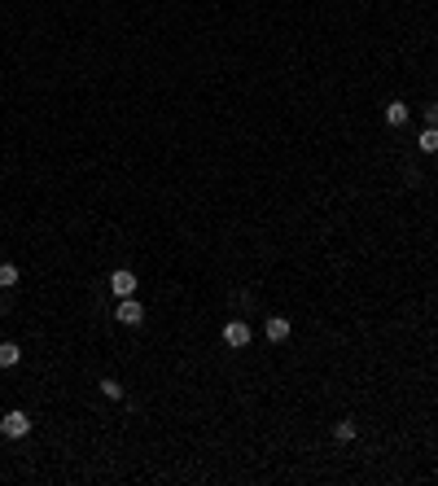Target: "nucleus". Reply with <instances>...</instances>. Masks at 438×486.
<instances>
[{"label": "nucleus", "instance_id": "obj_1", "mask_svg": "<svg viewBox=\"0 0 438 486\" xmlns=\"http://www.w3.org/2000/svg\"><path fill=\"white\" fill-rule=\"evenodd\" d=\"M0 434L9 438V443H18V438H27L31 434V417L22 408H9L5 417H0Z\"/></svg>", "mask_w": 438, "mask_h": 486}, {"label": "nucleus", "instance_id": "obj_2", "mask_svg": "<svg viewBox=\"0 0 438 486\" xmlns=\"http://www.w3.org/2000/svg\"><path fill=\"white\" fill-rule=\"evenodd\" d=\"M219 338H223V346H228V351H245V346L254 342V333H250V324H245V320H228Z\"/></svg>", "mask_w": 438, "mask_h": 486}, {"label": "nucleus", "instance_id": "obj_3", "mask_svg": "<svg viewBox=\"0 0 438 486\" xmlns=\"http://www.w3.org/2000/svg\"><path fill=\"white\" fill-rule=\"evenodd\" d=\"M136 285H140V280H136L132 267H114L110 272V294H114V298H136Z\"/></svg>", "mask_w": 438, "mask_h": 486}, {"label": "nucleus", "instance_id": "obj_4", "mask_svg": "<svg viewBox=\"0 0 438 486\" xmlns=\"http://www.w3.org/2000/svg\"><path fill=\"white\" fill-rule=\"evenodd\" d=\"M145 307H140L136 298H118V307H114V320H118V324H127V329H140V324H145Z\"/></svg>", "mask_w": 438, "mask_h": 486}, {"label": "nucleus", "instance_id": "obj_5", "mask_svg": "<svg viewBox=\"0 0 438 486\" xmlns=\"http://www.w3.org/2000/svg\"><path fill=\"white\" fill-rule=\"evenodd\" d=\"M289 329H294V324H289V316H267V324H263V338L281 346V342L289 338Z\"/></svg>", "mask_w": 438, "mask_h": 486}, {"label": "nucleus", "instance_id": "obj_6", "mask_svg": "<svg viewBox=\"0 0 438 486\" xmlns=\"http://www.w3.org/2000/svg\"><path fill=\"white\" fill-rule=\"evenodd\" d=\"M382 118H386V127H404V123H408V105H404V101H386Z\"/></svg>", "mask_w": 438, "mask_h": 486}, {"label": "nucleus", "instance_id": "obj_7", "mask_svg": "<svg viewBox=\"0 0 438 486\" xmlns=\"http://www.w3.org/2000/svg\"><path fill=\"white\" fill-rule=\"evenodd\" d=\"M333 438H338V443H355V438H360V425H355V417L333 421Z\"/></svg>", "mask_w": 438, "mask_h": 486}, {"label": "nucleus", "instance_id": "obj_8", "mask_svg": "<svg viewBox=\"0 0 438 486\" xmlns=\"http://www.w3.org/2000/svg\"><path fill=\"white\" fill-rule=\"evenodd\" d=\"M22 364V346L18 342H0V368H18Z\"/></svg>", "mask_w": 438, "mask_h": 486}, {"label": "nucleus", "instance_id": "obj_9", "mask_svg": "<svg viewBox=\"0 0 438 486\" xmlns=\"http://www.w3.org/2000/svg\"><path fill=\"white\" fill-rule=\"evenodd\" d=\"M417 149L421 153H438V127H425V132L417 136Z\"/></svg>", "mask_w": 438, "mask_h": 486}, {"label": "nucleus", "instance_id": "obj_10", "mask_svg": "<svg viewBox=\"0 0 438 486\" xmlns=\"http://www.w3.org/2000/svg\"><path fill=\"white\" fill-rule=\"evenodd\" d=\"M18 280H22V276H18V267H14V263H0V289H14Z\"/></svg>", "mask_w": 438, "mask_h": 486}, {"label": "nucleus", "instance_id": "obj_11", "mask_svg": "<svg viewBox=\"0 0 438 486\" xmlns=\"http://www.w3.org/2000/svg\"><path fill=\"white\" fill-rule=\"evenodd\" d=\"M101 395H105V399H114V403H118V399H123V386H118V382H114V377H101Z\"/></svg>", "mask_w": 438, "mask_h": 486}, {"label": "nucleus", "instance_id": "obj_12", "mask_svg": "<svg viewBox=\"0 0 438 486\" xmlns=\"http://www.w3.org/2000/svg\"><path fill=\"white\" fill-rule=\"evenodd\" d=\"M421 114H425V127H438V101H430V105H421Z\"/></svg>", "mask_w": 438, "mask_h": 486}]
</instances>
